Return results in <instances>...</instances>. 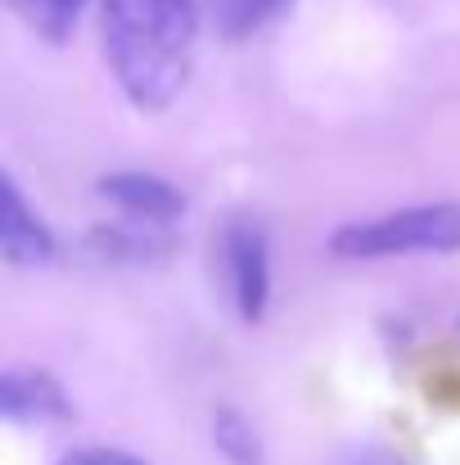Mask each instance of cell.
I'll list each match as a JSON object with an SVG mask.
<instances>
[{
  "label": "cell",
  "instance_id": "cell-1",
  "mask_svg": "<svg viewBox=\"0 0 460 465\" xmlns=\"http://www.w3.org/2000/svg\"><path fill=\"white\" fill-rule=\"evenodd\" d=\"M199 54V0H104V59L141 114H162Z\"/></svg>",
  "mask_w": 460,
  "mask_h": 465
},
{
  "label": "cell",
  "instance_id": "cell-2",
  "mask_svg": "<svg viewBox=\"0 0 460 465\" xmlns=\"http://www.w3.org/2000/svg\"><path fill=\"white\" fill-rule=\"evenodd\" d=\"M460 203H416L384 217L347 222L329 235V253L343 262H379L406 253H456Z\"/></svg>",
  "mask_w": 460,
  "mask_h": 465
},
{
  "label": "cell",
  "instance_id": "cell-3",
  "mask_svg": "<svg viewBox=\"0 0 460 465\" xmlns=\"http://www.w3.org/2000/svg\"><path fill=\"white\" fill-rule=\"evenodd\" d=\"M221 258H226V281H230V299L244 321H262L271 303V253H267V235L258 222L235 217L221 235Z\"/></svg>",
  "mask_w": 460,
  "mask_h": 465
},
{
  "label": "cell",
  "instance_id": "cell-4",
  "mask_svg": "<svg viewBox=\"0 0 460 465\" xmlns=\"http://www.w3.org/2000/svg\"><path fill=\"white\" fill-rule=\"evenodd\" d=\"M95 190L104 203H113L136 226H167L185 213L181 190L162 176H150V172H113V176H100Z\"/></svg>",
  "mask_w": 460,
  "mask_h": 465
},
{
  "label": "cell",
  "instance_id": "cell-5",
  "mask_svg": "<svg viewBox=\"0 0 460 465\" xmlns=\"http://www.w3.org/2000/svg\"><path fill=\"white\" fill-rule=\"evenodd\" d=\"M0 411L14 425H59V420H68L73 402L54 375L14 366V371H5V384H0Z\"/></svg>",
  "mask_w": 460,
  "mask_h": 465
},
{
  "label": "cell",
  "instance_id": "cell-6",
  "mask_svg": "<svg viewBox=\"0 0 460 465\" xmlns=\"http://www.w3.org/2000/svg\"><path fill=\"white\" fill-rule=\"evenodd\" d=\"M0 249L5 262L27 272V267H45L54 258V235L41 222V213L23 199L18 181H5V222H0Z\"/></svg>",
  "mask_w": 460,
  "mask_h": 465
},
{
  "label": "cell",
  "instance_id": "cell-7",
  "mask_svg": "<svg viewBox=\"0 0 460 465\" xmlns=\"http://www.w3.org/2000/svg\"><path fill=\"white\" fill-rule=\"evenodd\" d=\"M9 5H14V14H18L36 36H45V41H68V36L77 32V23H82V14H86L91 0H9Z\"/></svg>",
  "mask_w": 460,
  "mask_h": 465
},
{
  "label": "cell",
  "instance_id": "cell-8",
  "mask_svg": "<svg viewBox=\"0 0 460 465\" xmlns=\"http://www.w3.org/2000/svg\"><path fill=\"white\" fill-rule=\"evenodd\" d=\"M289 0H217V27L226 36H249L267 18H276Z\"/></svg>",
  "mask_w": 460,
  "mask_h": 465
},
{
  "label": "cell",
  "instance_id": "cell-9",
  "mask_svg": "<svg viewBox=\"0 0 460 465\" xmlns=\"http://www.w3.org/2000/svg\"><path fill=\"white\" fill-rule=\"evenodd\" d=\"M217 443L230 452V461L235 465H258V443H253V430L240 420V416H221L217 420Z\"/></svg>",
  "mask_w": 460,
  "mask_h": 465
},
{
  "label": "cell",
  "instance_id": "cell-10",
  "mask_svg": "<svg viewBox=\"0 0 460 465\" xmlns=\"http://www.w3.org/2000/svg\"><path fill=\"white\" fill-rule=\"evenodd\" d=\"M59 465H145V461L132 457V452H118V448H77Z\"/></svg>",
  "mask_w": 460,
  "mask_h": 465
}]
</instances>
